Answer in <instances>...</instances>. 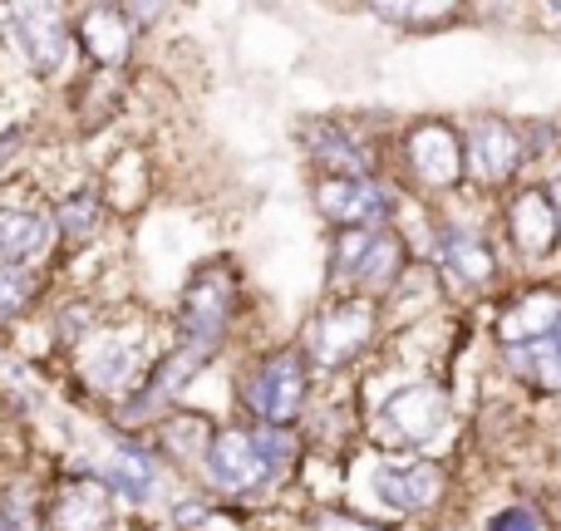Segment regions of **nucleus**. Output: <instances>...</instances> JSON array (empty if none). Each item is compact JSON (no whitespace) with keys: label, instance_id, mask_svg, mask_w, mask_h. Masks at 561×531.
I'll list each match as a JSON object with an SVG mask.
<instances>
[{"label":"nucleus","instance_id":"8","mask_svg":"<svg viewBox=\"0 0 561 531\" xmlns=\"http://www.w3.org/2000/svg\"><path fill=\"white\" fill-rule=\"evenodd\" d=\"M227 384H232V418L266 424V428H300L306 408L320 394L316 369H310V359L290 339V330L232 355Z\"/></svg>","mask_w":561,"mask_h":531},{"label":"nucleus","instance_id":"18","mask_svg":"<svg viewBox=\"0 0 561 531\" xmlns=\"http://www.w3.org/2000/svg\"><path fill=\"white\" fill-rule=\"evenodd\" d=\"M55 256H59V236H55L49 197L39 187L5 183L0 187V266L49 270Z\"/></svg>","mask_w":561,"mask_h":531},{"label":"nucleus","instance_id":"15","mask_svg":"<svg viewBox=\"0 0 561 531\" xmlns=\"http://www.w3.org/2000/svg\"><path fill=\"white\" fill-rule=\"evenodd\" d=\"M89 467L104 477V487L124 503L128 517H153V522H163L168 503L187 487L168 473L163 458L144 443V434H118V428H108L99 453H89Z\"/></svg>","mask_w":561,"mask_h":531},{"label":"nucleus","instance_id":"5","mask_svg":"<svg viewBox=\"0 0 561 531\" xmlns=\"http://www.w3.org/2000/svg\"><path fill=\"white\" fill-rule=\"evenodd\" d=\"M168 345H173V330H168L163 310L118 300L65 355V374H69V384L79 389V399L94 404L99 414L108 418L118 404H128V399L138 394V384H144L148 369L163 359Z\"/></svg>","mask_w":561,"mask_h":531},{"label":"nucleus","instance_id":"20","mask_svg":"<svg viewBox=\"0 0 561 531\" xmlns=\"http://www.w3.org/2000/svg\"><path fill=\"white\" fill-rule=\"evenodd\" d=\"M217 424H222V418L207 414V408L178 404V408H168L163 418H153V424L144 428V443L163 458V467L178 477V483L193 487L197 467H203L207 448H213V438H217Z\"/></svg>","mask_w":561,"mask_h":531},{"label":"nucleus","instance_id":"25","mask_svg":"<svg viewBox=\"0 0 561 531\" xmlns=\"http://www.w3.org/2000/svg\"><path fill=\"white\" fill-rule=\"evenodd\" d=\"M458 512L468 517L473 531H561V512L542 493H533L523 483L497 487L478 507H458Z\"/></svg>","mask_w":561,"mask_h":531},{"label":"nucleus","instance_id":"10","mask_svg":"<svg viewBox=\"0 0 561 531\" xmlns=\"http://www.w3.org/2000/svg\"><path fill=\"white\" fill-rule=\"evenodd\" d=\"M394 124L385 108H306L290 118V143L306 177H369L385 173Z\"/></svg>","mask_w":561,"mask_h":531},{"label":"nucleus","instance_id":"6","mask_svg":"<svg viewBox=\"0 0 561 531\" xmlns=\"http://www.w3.org/2000/svg\"><path fill=\"white\" fill-rule=\"evenodd\" d=\"M428 266L444 280L448 300L458 310H473L483 300L503 296L513 286V266L503 256L493 227V203L463 193L454 203L434 207V246H428Z\"/></svg>","mask_w":561,"mask_h":531},{"label":"nucleus","instance_id":"22","mask_svg":"<svg viewBox=\"0 0 561 531\" xmlns=\"http://www.w3.org/2000/svg\"><path fill=\"white\" fill-rule=\"evenodd\" d=\"M94 187H99V197H104L114 222H134V217H144L158 197V158L148 153L144 143L114 148V153L99 163Z\"/></svg>","mask_w":561,"mask_h":531},{"label":"nucleus","instance_id":"16","mask_svg":"<svg viewBox=\"0 0 561 531\" xmlns=\"http://www.w3.org/2000/svg\"><path fill=\"white\" fill-rule=\"evenodd\" d=\"M404 187L389 173L369 177H306V207L320 232H350V227H394Z\"/></svg>","mask_w":561,"mask_h":531},{"label":"nucleus","instance_id":"1","mask_svg":"<svg viewBox=\"0 0 561 531\" xmlns=\"http://www.w3.org/2000/svg\"><path fill=\"white\" fill-rule=\"evenodd\" d=\"M359 418V443L389 448V453H424L458 463L468 438V418L444 374L419 369L409 359L379 349L355 379H350Z\"/></svg>","mask_w":561,"mask_h":531},{"label":"nucleus","instance_id":"4","mask_svg":"<svg viewBox=\"0 0 561 531\" xmlns=\"http://www.w3.org/2000/svg\"><path fill=\"white\" fill-rule=\"evenodd\" d=\"M178 345H193L213 359H232L242 349L272 339V330H256V290L242 256L203 252L183 270L173 290V305L163 310Z\"/></svg>","mask_w":561,"mask_h":531},{"label":"nucleus","instance_id":"9","mask_svg":"<svg viewBox=\"0 0 561 531\" xmlns=\"http://www.w3.org/2000/svg\"><path fill=\"white\" fill-rule=\"evenodd\" d=\"M385 173L404 187L414 203H454L468 193V163H463V134H458L454 108H414L399 114L389 128V163Z\"/></svg>","mask_w":561,"mask_h":531},{"label":"nucleus","instance_id":"24","mask_svg":"<svg viewBox=\"0 0 561 531\" xmlns=\"http://www.w3.org/2000/svg\"><path fill=\"white\" fill-rule=\"evenodd\" d=\"M359 15L399 39H438L448 30L473 25V5H458V0H379V5H359Z\"/></svg>","mask_w":561,"mask_h":531},{"label":"nucleus","instance_id":"27","mask_svg":"<svg viewBox=\"0 0 561 531\" xmlns=\"http://www.w3.org/2000/svg\"><path fill=\"white\" fill-rule=\"evenodd\" d=\"M55 276L30 266H0V335H15L35 315H45Z\"/></svg>","mask_w":561,"mask_h":531},{"label":"nucleus","instance_id":"23","mask_svg":"<svg viewBox=\"0 0 561 531\" xmlns=\"http://www.w3.org/2000/svg\"><path fill=\"white\" fill-rule=\"evenodd\" d=\"M49 212H55L59 256H79V252H89V246L108 242V227H114V217H108L104 197H99V187H94V173L59 187V193L49 197Z\"/></svg>","mask_w":561,"mask_h":531},{"label":"nucleus","instance_id":"11","mask_svg":"<svg viewBox=\"0 0 561 531\" xmlns=\"http://www.w3.org/2000/svg\"><path fill=\"white\" fill-rule=\"evenodd\" d=\"M0 45L15 59V74L35 79L39 89H65L75 79V5L55 0H25V5H0Z\"/></svg>","mask_w":561,"mask_h":531},{"label":"nucleus","instance_id":"32","mask_svg":"<svg viewBox=\"0 0 561 531\" xmlns=\"http://www.w3.org/2000/svg\"><path fill=\"white\" fill-rule=\"evenodd\" d=\"M0 434H5V404H0Z\"/></svg>","mask_w":561,"mask_h":531},{"label":"nucleus","instance_id":"26","mask_svg":"<svg viewBox=\"0 0 561 531\" xmlns=\"http://www.w3.org/2000/svg\"><path fill=\"white\" fill-rule=\"evenodd\" d=\"M379 305H385V330H389V335L424 325V320L444 315V310H458L454 300H448L444 280L434 276V266H424V262L409 266L404 276H399V286L389 290V296L379 300Z\"/></svg>","mask_w":561,"mask_h":531},{"label":"nucleus","instance_id":"7","mask_svg":"<svg viewBox=\"0 0 561 531\" xmlns=\"http://www.w3.org/2000/svg\"><path fill=\"white\" fill-rule=\"evenodd\" d=\"M290 339L310 359L320 384H350L385 349V305L355 290H316V300L290 325Z\"/></svg>","mask_w":561,"mask_h":531},{"label":"nucleus","instance_id":"30","mask_svg":"<svg viewBox=\"0 0 561 531\" xmlns=\"http://www.w3.org/2000/svg\"><path fill=\"white\" fill-rule=\"evenodd\" d=\"M25 148H30L25 134H0V187L15 183L20 163H25Z\"/></svg>","mask_w":561,"mask_h":531},{"label":"nucleus","instance_id":"28","mask_svg":"<svg viewBox=\"0 0 561 531\" xmlns=\"http://www.w3.org/2000/svg\"><path fill=\"white\" fill-rule=\"evenodd\" d=\"M296 522L300 531H399V527H385V522H375V517H365V512H355L350 503H306V507H296Z\"/></svg>","mask_w":561,"mask_h":531},{"label":"nucleus","instance_id":"3","mask_svg":"<svg viewBox=\"0 0 561 531\" xmlns=\"http://www.w3.org/2000/svg\"><path fill=\"white\" fill-rule=\"evenodd\" d=\"M340 503H350L355 512L375 517L385 527L419 531L463 507V467L444 463V458L389 453V448L359 443L345 458Z\"/></svg>","mask_w":561,"mask_h":531},{"label":"nucleus","instance_id":"14","mask_svg":"<svg viewBox=\"0 0 561 531\" xmlns=\"http://www.w3.org/2000/svg\"><path fill=\"white\" fill-rule=\"evenodd\" d=\"M458 134H463V163H468V193L497 203L527 177V148L523 124L513 108L473 104L458 108Z\"/></svg>","mask_w":561,"mask_h":531},{"label":"nucleus","instance_id":"29","mask_svg":"<svg viewBox=\"0 0 561 531\" xmlns=\"http://www.w3.org/2000/svg\"><path fill=\"white\" fill-rule=\"evenodd\" d=\"M527 30L547 45H561V0H542V5H527Z\"/></svg>","mask_w":561,"mask_h":531},{"label":"nucleus","instance_id":"17","mask_svg":"<svg viewBox=\"0 0 561 531\" xmlns=\"http://www.w3.org/2000/svg\"><path fill=\"white\" fill-rule=\"evenodd\" d=\"M128 522L134 517L89 467V453L55 467L45 487V531H128Z\"/></svg>","mask_w":561,"mask_h":531},{"label":"nucleus","instance_id":"31","mask_svg":"<svg viewBox=\"0 0 561 531\" xmlns=\"http://www.w3.org/2000/svg\"><path fill=\"white\" fill-rule=\"evenodd\" d=\"M128 531H168V527L153 522V517H134V522H128Z\"/></svg>","mask_w":561,"mask_h":531},{"label":"nucleus","instance_id":"13","mask_svg":"<svg viewBox=\"0 0 561 531\" xmlns=\"http://www.w3.org/2000/svg\"><path fill=\"white\" fill-rule=\"evenodd\" d=\"M493 227L503 256L517 276H552L561 280V217L537 177H523L513 193L493 203Z\"/></svg>","mask_w":561,"mask_h":531},{"label":"nucleus","instance_id":"21","mask_svg":"<svg viewBox=\"0 0 561 531\" xmlns=\"http://www.w3.org/2000/svg\"><path fill=\"white\" fill-rule=\"evenodd\" d=\"M65 114H69V134L79 143H94L99 134L118 124L134 104V74H99V69H79L65 89Z\"/></svg>","mask_w":561,"mask_h":531},{"label":"nucleus","instance_id":"19","mask_svg":"<svg viewBox=\"0 0 561 531\" xmlns=\"http://www.w3.org/2000/svg\"><path fill=\"white\" fill-rule=\"evenodd\" d=\"M75 49L79 65L99 74H128L144 49V35L124 5H79L75 10Z\"/></svg>","mask_w":561,"mask_h":531},{"label":"nucleus","instance_id":"2","mask_svg":"<svg viewBox=\"0 0 561 531\" xmlns=\"http://www.w3.org/2000/svg\"><path fill=\"white\" fill-rule=\"evenodd\" d=\"M300 467H306L300 428H266V424H242V418H222L193 487H203L213 503L237 507V512H290Z\"/></svg>","mask_w":561,"mask_h":531},{"label":"nucleus","instance_id":"12","mask_svg":"<svg viewBox=\"0 0 561 531\" xmlns=\"http://www.w3.org/2000/svg\"><path fill=\"white\" fill-rule=\"evenodd\" d=\"M409 266L414 256L399 242L394 227L320 232V290H355V296L385 300Z\"/></svg>","mask_w":561,"mask_h":531}]
</instances>
